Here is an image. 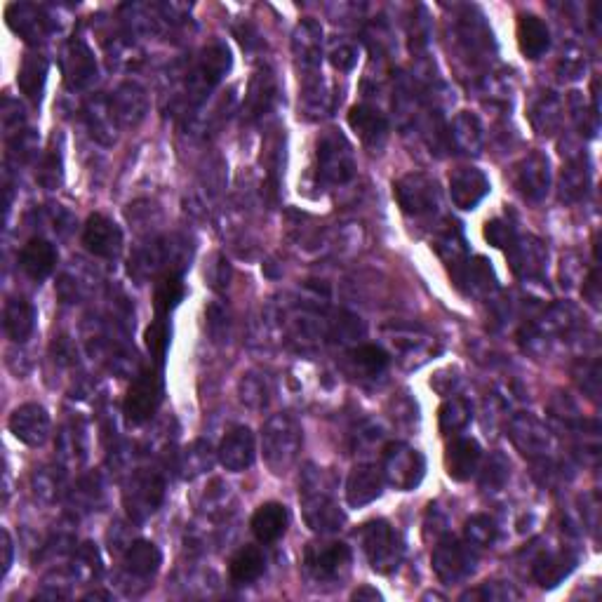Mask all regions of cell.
I'll return each mask as SVG.
<instances>
[{
  "label": "cell",
  "instance_id": "obj_12",
  "mask_svg": "<svg viewBox=\"0 0 602 602\" xmlns=\"http://www.w3.org/2000/svg\"><path fill=\"white\" fill-rule=\"evenodd\" d=\"M62 73L66 88L85 90L97 78L95 52L83 38H71L62 50Z\"/></svg>",
  "mask_w": 602,
  "mask_h": 602
},
{
  "label": "cell",
  "instance_id": "obj_41",
  "mask_svg": "<svg viewBox=\"0 0 602 602\" xmlns=\"http://www.w3.org/2000/svg\"><path fill=\"white\" fill-rule=\"evenodd\" d=\"M351 363L365 377H379L386 372L391 363V356L377 344H363L351 351Z\"/></svg>",
  "mask_w": 602,
  "mask_h": 602
},
{
  "label": "cell",
  "instance_id": "obj_7",
  "mask_svg": "<svg viewBox=\"0 0 602 602\" xmlns=\"http://www.w3.org/2000/svg\"><path fill=\"white\" fill-rule=\"evenodd\" d=\"M384 480L396 490L410 492L419 487L426 476V459L417 447L405 443H391L384 452Z\"/></svg>",
  "mask_w": 602,
  "mask_h": 602
},
{
  "label": "cell",
  "instance_id": "obj_36",
  "mask_svg": "<svg viewBox=\"0 0 602 602\" xmlns=\"http://www.w3.org/2000/svg\"><path fill=\"white\" fill-rule=\"evenodd\" d=\"M3 327L10 341L22 344V341L31 337L33 327H36V309L22 297L8 299L3 311Z\"/></svg>",
  "mask_w": 602,
  "mask_h": 602
},
{
  "label": "cell",
  "instance_id": "obj_29",
  "mask_svg": "<svg viewBox=\"0 0 602 602\" xmlns=\"http://www.w3.org/2000/svg\"><path fill=\"white\" fill-rule=\"evenodd\" d=\"M111 106L113 113H116L118 125L135 127L142 123L146 111H149V97H146V92L137 83H125L111 97Z\"/></svg>",
  "mask_w": 602,
  "mask_h": 602
},
{
  "label": "cell",
  "instance_id": "obj_44",
  "mask_svg": "<svg viewBox=\"0 0 602 602\" xmlns=\"http://www.w3.org/2000/svg\"><path fill=\"white\" fill-rule=\"evenodd\" d=\"M497 534H499L497 523H494L490 515H483V513L471 515L464 525V537L473 548L492 546L494 541H497Z\"/></svg>",
  "mask_w": 602,
  "mask_h": 602
},
{
  "label": "cell",
  "instance_id": "obj_3",
  "mask_svg": "<svg viewBox=\"0 0 602 602\" xmlns=\"http://www.w3.org/2000/svg\"><path fill=\"white\" fill-rule=\"evenodd\" d=\"M231 69V52L224 43H212L200 52L198 62L186 73V104L196 106L217 88Z\"/></svg>",
  "mask_w": 602,
  "mask_h": 602
},
{
  "label": "cell",
  "instance_id": "obj_10",
  "mask_svg": "<svg viewBox=\"0 0 602 602\" xmlns=\"http://www.w3.org/2000/svg\"><path fill=\"white\" fill-rule=\"evenodd\" d=\"M163 403V377L160 370H144L127 389L123 410L132 424H144Z\"/></svg>",
  "mask_w": 602,
  "mask_h": 602
},
{
  "label": "cell",
  "instance_id": "obj_33",
  "mask_svg": "<svg viewBox=\"0 0 602 602\" xmlns=\"http://www.w3.org/2000/svg\"><path fill=\"white\" fill-rule=\"evenodd\" d=\"M85 120H88V127L92 132V137L97 139V142H102L106 146H111L116 142V113H113L111 99L109 97H90L88 102H85Z\"/></svg>",
  "mask_w": 602,
  "mask_h": 602
},
{
  "label": "cell",
  "instance_id": "obj_45",
  "mask_svg": "<svg viewBox=\"0 0 602 602\" xmlns=\"http://www.w3.org/2000/svg\"><path fill=\"white\" fill-rule=\"evenodd\" d=\"M36 179L45 189H57L59 182H62V151L55 146V139H52L50 149L40 158Z\"/></svg>",
  "mask_w": 602,
  "mask_h": 602
},
{
  "label": "cell",
  "instance_id": "obj_42",
  "mask_svg": "<svg viewBox=\"0 0 602 602\" xmlns=\"http://www.w3.org/2000/svg\"><path fill=\"white\" fill-rule=\"evenodd\" d=\"M588 191V170L584 165V160H570L567 167L563 170V177H560V198L565 203H577L586 196Z\"/></svg>",
  "mask_w": 602,
  "mask_h": 602
},
{
  "label": "cell",
  "instance_id": "obj_34",
  "mask_svg": "<svg viewBox=\"0 0 602 602\" xmlns=\"http://www.w3.org/2000/svg\"><path fill=\"white\" fill-rule=\"evenodd\" d=\"M577 558L570 551H546L541 553L532 565V577L539 586L553 588L574 570Z\"/></svg>",
  "mask_w": 602,
  "mask_h": 602
},
{
  "label": "cell",
  "instance_id": "obj_25",
  "mask_svg": "<svg viewBox=\"0 0 602 602\" xmlns=\"http://www.w3.org/2000/svg\"><path fill=\"white\" fill-rule=\"evenodd\" d=\"M384 492V476L377 466L360 464L349 473L346 480V501L351 508H363L377 501Z\"/></svg>",
  "mask_w": 602,
  "mask_h": 602
},
{
  "label": "cell",
  "instance_id": "obj_17",
  "mask_svg": "<svg viewBox=\"0 0 602 602\" xmlns=\"http://www.w3.org/2000/svg\"><path fill=\"white\" fill-rule=\"evenodd\" d=\"M515 186L527 200L539 203L551 191V163L544 153H530L515 167Z\"/></svg>",
  "mask_w": 602,
  "mask_h": 602
},
{
  "label": "cell",
  "instance_id": "obj_19",
  "mask_svg": "<svg viewBox=\"0 0 602 602\" xmlns=\"http://www.w3.org/2000/svg\"><path fill=\"white\" fill-rule=\"evenodd\" d=\"M217 454H219V464H222L226 471L243 473L245 468L252 466L254 454H257L254 433L247 426H233L224 436Z\"/></svg>",
  "mask_w": 602,
  "mask_h": 602
},
{
  "label": "cell",
  "instance_id": "obj_48",
  "mask_svg": "<svg viewBox=\"0 0 602 602\" xmlns=\"http://www.w3.org/2000/svg\"><path fill=\"white\" fill-rule=\"evenodd\" d=\"M207 468H210V445L198 440V443H193L189 450L184 452L182 471L186 478H196L203 471H207Z\"/></svg>",
  "mask_w": 602,
  "mask_h": 602
},
{
  "label": "cell",
  "instance_id": "obj_8",
  "mask_svg": "<svg viewBox=\"0 0 602 602\" xmlns=\"http://www.w3.org/2000/svg\"><path fill=\"white\" fill-rule=\"evenodd\" d=\"M431 563L440 584L452 586V584H461V581L471 577L473 570H476L478 555L468 541L466 544H461V541L447 537L436 546Z\"/></svg>",
  "mask_w": 602,
  "mask_h": 602
},
{
  "label": "cell",
  "instance_id": "obj_15",
  "mask_svg": "<svg viewBox=\"0 0 602 602\" xmlns=\"http://www.w3.org/2000/svg\"><path fill=\"white\" fill-rule=\"evenodd\" d=\"M278 99V78L271 66H259L252 73L250 85H247V95L243 104V120L245 123H257L266 113L273 109Z\"/></svg>",
  "mask_w": 602,
  "mask_h": 602
},
{
  "label": "cell",
  "instance_id": "obj_51",
  "mask_svg": "<svg viewBox=\"0 0 602 602\" xmlns=\"http://www.w3.org/2000/svg\"><path fill=\"white\" fill-rule=\"evenodd\" d=\"M464 598H483L490 602H504V600H515L518 598V591H513L511 584H504V581H487L478 588V591L464 595Z\"/></svg>",
  "mask_w": 602,
  "mask_h": 602
},
{
  "label": "cell",
  "instance_id": "obj_54",
  "mask_svg": "<svg viewBox=\"0 0 602 602\" xmlns=\"http://www.w3.org/2000/svg\"><path fill=\"white\" fill-rule=\"evenodd\" d=\"M330 62H332L334 69L351 71L353 66H356V62H358V50L353 48V45H349V43H341V45H337V48L332 50Z\"/></svg>",
  "mask_w": 602,
  "mask_h": 602
},
{
  "label": "cell",
  "instance_id": "obj_24",
  "mask_svg": "<svg viewBox=\"0 0 602 602\" xmlns=\"http://www.w3.org/2000/svg\"><path fill=\"white\" fill-rule=\"evenodd\" d=\"M57 262H59L57 247L52 245L50 240L40 236L31 238L29 243L22 247V252H19V266H22L26 276L36 280V283H43L45 278H50L52 271L57 269Z\"/></svg>",
  "mask_w": 602,
  "mask_h": 602
},
{
  "label": "cell",
  "instance_id": "obj_56",
  "mask_svg": "<svg viewBox=\"0 0 602 602\" xmlns=\"http://www.w3.org/2000/svg\"><path fill=\"white\" fill-rule=\"evenodd\" d=\"M0 537H3V577L5 574L10 572V567H12V553H15V546H12V537H10V532L8 530H3V534H0Z\"/></svg>",
  "mask_w": 602,
  "mask_h": 602
},
{
  "label": "cell",
  "instance_id": "obj_28",
  "mask_svg": "<svg viewBox=\"0 0 602 602\" xmlns=\"http://www.w3.org/2000/svg\"><path fill=\"white\" fill-rule=\"evenodd\" d=\"M287 525H290V513H287V508L278 504V501H266V504L254 511L250 520L252 534L257 537V541H262V544L278 541L287 532Z\"/></svg>",
  "mask_w": 602,
  "mask_h": 602
},
{
  "label": "cell",
  "instance_id": "obj_23",
  "mask_svg": "<svg viewBox=\"0 0 602 602\" xmlns=\"http://www.w3.org/2000/svg\"><path fill=\"white\" fill-rule=\"evenodd\" d=\"M483 450L473 438H454L445 450V468L447 476L457 483H466L476 476Z\"/></svg>",
  "mask_w": 602,
  "mask_h": 602
},
{
  "label": "cell",
  "instance_id": "obj_32",
  "mask_svg": "<svg viewBox=\"0 0 602 602\" xmlns=\"http://www.w3.org/2000/svg\"><path fill=\"white\" fill-rule=\"evenodd\" d=\"M48 71H50L48 59H45L43 55H38V52H26L22 64H19V71H17V85L29 102L38 104L40 99H43Z\"/></svg>",
  "mask_w": 602,
  "mask_h": 602
},
{
  "label": "cell",
  "instance_id": "obj_31",
  "mask_svg": "<svg viewBox=\"0 0 602 602\" xmlns=\"http://www.w3.org/2000/svg\"><path fill=\"white\" fill-rule=\"evenodd\" d=\"M160 565H163V553H160V548L153 544V541L137 539L127 546L123 567L130 577L146 581V579L156 577Z\"/></svg>",
  "mask_w": 602,
  "mask_h": 602
},
{
  "label": "cell",
  "instance_id": "obj_55",
  "mask_svg": "<svg viewBox=\"0 0 602 602\" xmlns=\"http://www.w3.org/2000/svg\"><path fill=\"white\" fill-rule=\"evenodd\" d=\"M33 483H36V494H40L43 499H52L55 497L59 480L55 473L50 471V468H43V471H38L36 476H33Z\"/></svg>",
  "mask_w": 602,
  "mask_h": 602
},
{
  "label": "cell",
  "instance_id": "obj_14",
  "mask_svg": "<svg viewBox=\"0 0 602 602\" xmlns=\"http://www.w3.org/2000/svg\"><path fill=\"white\" fill-rule=\"evenodd\" d=\"M83 245L99 259H116L123 250V231L106 214H90L83 229Z\"/></svg>",
  "mask_w": 602,
  "mask_h": 602
},
{
  "label": "cell",
  "instance_id": "obj_39",
  "mask_svg": "<svg viewBox=\"0 0 602 602\" xmlns=\"http://www.w3.org/2000/svg\"><path fill=\"white\" fill-rule=\"evenodd\" d=\"M530 120L539 135H553V132H558L560 123H563V102L548 92V95L541 97L539 102H534L530 111Z\"/></svg>",
  "mask_w": 602,
  "mask_h": 602
},
{
  "label": "cell",
  "instance_id": "obj_30",
  "mask_svg": "<svg viewBox=\"0 0 602 602\" xmlns=\"http://www.w3.org/2000/svg\"><path fill=\"white\" fill-rule=\"evenodd\" d=\"M384 334H386V339H389V344L393 346V349L405 353L407 358L417 356L419 365L426 363V360H428V349H431L433 339H431V334L421 330V327L393 323V325L384 327Z\"/></svg>",
  "mask_w": 602,
  "mask_h": 602
},
{
  "label": "cell",
  "instance_id": "obj_46",
  "mask_svg": "<svg viewBox=\"0 0 602 602\" xmlns=\"http://www.w3.org/2000/svg\"><path fill=\"white\" fill-rule=\"evenodd\" d=\"M167 346H170V327H167L165 318H156L146 327V349H149L151 358L156 360L158 367L163 365Z\"/></svg>",
  "mask_w": 602,
  "mask_h": 602
},
{
  "label": "cell",
  "instance_id": "obj_58",
  "mask_svg": "<svg viewBox=\"0 0 602 602\" xmlns=\"http://www.w3.org/2000/svg\"><path fill=\"white\" fill-rule=\"evenodd\" d=\"M353 600H381V593L377 591V588H372V586H360L356 593L351 595Z\"/></svg>",
  "mask_w": 602,
  "mask_h": 602
},
{
  "label": "cell",
  "instance_id": "obj_53",
  "mask_svg": "<svg viewBox=\"0 0 602 602\" xmlns=\"http://www.w3.org/2000/svg\"><path fill=\"white\" fill-rule=\"evenodd\" d=\"M518 236L515 233V229L508 222H504V219H492V222L485 224V238L487 243L499 247V250H506L508 243Z\"/></svg>",
  "mask_w": 602,
  "mask_h": 602
},
{
  "label": "cell",
  "instance_id": "obj_43",
  "mask_svg": "<svg viewBox=\"0 0 602 602\" xmlns=\"http://www.w3.org/2000/svg\"><path fill=\"white\" fill-rule=\"evenodd\" d=\"M471 421V405L464 398H450L440 407V431L445 436H457Z\"/></svg>",
  "mask_w": 602,
  "mask_h": 602
},
{
  "label": "cell",
  "instance_id": "obj_38",
  "mask_svg": "<svg viewBox=\"0 0 602 602\" xmlns=\"http://www.w3.org/2000/svg\"><path fill=\"white\" fill-rule=\"evenodd\" d=\"M184 299V280L179 271H165L158 278L156 290H153V309H156L158 318L170 316L177 309L179 301Z\"/></svg>",
  "mask_w": 602,
  "mask_h": 602
},
{
  "label": "cell",
  "instance_id": "obj_37",
  "mask_svg": "<svg viewBox=\"0 0 602 602\" xmlns=\"http://www.w3.org/2000/svg\"><path fill=\"white\" fill-rule=\"evenodd\" d=\"M266 570V558L257 546H243L229 563V577L233 586H250L262 577Z\"/></svg>",
  "mask_w": 602,
  "mask_h": 602
},
{
  "label": "cell",
  "instance_id": "obj_21",
  "mask_svg": "<svg viewBox=\"0 0 602 602\" xmlns=\"http://www.w3.org/2000/svg\"><path fill=\"white\" fill-rule=\"evenodd\" d=\"M5 22L12 31L17 33L19 38H24L26 43L38 45L40 40L48 36L50 26H48V15H45L43 8L33 3H12L5 10Z\"/></svg>",
  "mask_w": 602,
  "mask_h": 602
},
{
  "label": "cell",
  "instance_id": "obj_13",
  "mask_svg": "<svg viewBox=\"0 0 602 602\" xmlns=\"http://www.w3.org/2000/svg\"><path fill=\"white\" fill-rule=\"evenodd\" d=\"M50 426H52V421H50L48 410L38 403L19 405L8 419V428H10L12 436H15L19 443H24L29 447H40V445L48 443Z\"/></svg>",
  "mask_w": 602,
  "mask_h": 602
},
{
  "label": "cell",
  "instance_id": "obj_11",
  "mask_svg": "<svg viewBox=\"0 0 602 602\" xmlns=\"http://www.w3.org/2000/svg\"><path fill=\"white\" fill-rule=\"evenodd\" d=\"M304 565L316 581H334L349 570L351 548L341 541H313L306 546Z\"/></svg>",
  "mask_w": 602,
  "mask_h": 602
},
{
  "label": "cell",
  "instance_id": "obj_20",
  "mask_svg": "<svg viewBox=\"0 0 602 602\" xmlns=\"http://www.w3.org/2000/svg\"><path fill=\"white\" fill-rule=\"evenodd\" d=\"M490 193V179L478 167H459L450 177V196L459 210H473Z\"/></svg>",
  "mask_w": 602,
  "mask_h": 602
},
{
  "label": "cell",
  "instance_id": "obj_22",
  "mask_svg": "<svg viewBox=\"0 0 602 602\" xmlns=\"http://www.w3.org/2000/svg\"><path fill=\"white\" fill-rule=\"evenodd\" d=\"M349 125L367 149L377 151L389 139V120H386L384 113L367 104L353 106L349 111Z\"/></svg>",
  "mask_w": 602,
  "mask_h": 602
},
{
  "label": "cell",
  "instance_id": "obj_18",
  "mask_svg": "<svg viewBox=\"0 0 602 602\" xmlns=\"http://www.w3.org/2000/svg\"><path fill=\"white\" fill-rule=\"evenodd\" d=\"M506 257L515 276L537 278L544 271L548 252L539 238L515 236L506 247Z\"/></svg>",
  "mask_w": 602,
  "mask_h": 602
},
{
  "label": "cell",
  "instance_id": "obj_50",
  "mask_svg": "<svg viewBox=\"0 0 602 602\" xmlns=\"http://www.w3.org/2000/svg\"><path fill=\"white\" fill-rule=\"evenodd\" d=\"M508 468H511V464H508L504 454H492L490 461H487L483 468L485 490H497V487L504 485L508 480Z\"/></svg>",
  "mask_w": 602,
  "mask_h": 602
},
{
  "label": "cell",
  "instance_id": "obj_1",
  "mask_svg": "<svg viewBox=\"0 0 602 602\" xmlns=\"http://www.w3.org/2000/svg\"><path fill=\"white\" fill-rule=\"evenodd\" d=\"M301 426L292 414L280 412L266 421L262 428V454L266 466L271 468L276 476L287 473L297 464L301 452Z\"/></svg>",
  "mask_w": 602,
  "mask_h": 602
},
{
  "label": "cell",
  "instance_id": "obj_47",
  "mask_svg": "<svg viewBox=\"0 0 602 602\" xmlns=\"http://www.w3.org/2000/svg\"><path fill=\"white\" fill-rule=\"evenodd\" d=\"M327 88L320 78H309L304 85V95H301V104H304V111L309 113L311 118L323 116V113L330 109L327 104Z\"/></svg>",
  "mask_w": 602,
  "mask_h": 602
},
{
  "label": "cell",
  "instance_id": "obj_49",
  "mask_svg": "<svg viewBox=\"0 0 602 602\" xmlns=\"http://www.w3.org/2000/svg\"><path fill=\"white\" fill-rule=\"evenodd\" d=\"M99 574V553L92 544H83L76 553V563H73V579L90 581Z\"/></svg>",
  "mask_w": 602,
  "mask_h": 602
},
{
  "label": "cell",
  "instance_id": "obj_6",
  "mask_svg": "<svg viewBox=\"0 0 602 602\" xmlns=\"http://www.w3.org/2000/svg\"><path fill=\"white\" fill-rule=\"evenodd\" d=\"M393 196H396L400 210L410 217H428V214H436L443 205L438 182L424 172H410V175L400 177L393 186Z\"/></svg>",
  "mask_w": 602,
  "mask_h": 602
},
{
  "label": "cell",
  "instance_id": "obj_16",
  "mask_svg": "<svg viewBox=\"0 0 602 602\" xmlns=\"http://www.w3.org/2000/svg\"><path fill=\"white\" fill-rule=\"evenodd\" d=\"M508 431H511L513 445L523 454H527V457L546 459L548 452L553 450L551 431H548L539 419H534L532 414H518V417H513Z\"/></svg>",
  "mask_w": 602,
  "mask_h": 602
},
{
  "label": "cell",
  "instance_id": "obj_27",
  "mask_svg": "<svg viewBox=\"0 0 602 602\" xmlns=\"http://www.w3.org/2000/svg\"><path fill=\"white\" fill-rule=\"evenodd\" d=\"M292 52L304 71H316L323 55V29L313 19H304L292 33Z\"/></svg>",
  "mask_w": 602,
  "mask_h": 602
},
{
  "label": "cell",
  "instance_id": "obj_35",
  "mask_svg": "<svg viewBox=\"0 0 602 602\" xmlns=\"http://www.w3.org/2000/svg\"><path fill=\"white\" fill-rule=\"evenodd\" d=\"M518 48L527 59L544 57L551 48V31L537 15H520L518 19Z\"/></svg>",
  "mask_w": 602,
  "mask_h": 602
},
{
  "label": "cell",
  "instance_id": "obj_52",
  "mask_svg": "<svg viewBox=\"0 0 602 602\" xmlns=\"http://www.w3.org/2000/svg\"><path fill=\"white\" fill-rule=\"evenodd\" d=\"M584 71H586V57H584V52L577 48L567 50L563 59L558 62V73H560V78H565V80H577L584 76Z\"/></svg>",
  "mask_w": 602,
  "mask_h": 602
},
{
  "label": "cell",
  "instance_id": "obj_5",
  "mask_svg": "<svg viewBox=\"0 0 602 602\" xmlns=\"http://www.w3.org/2000/svg\"><path fill=\"white\" fill-rule=\"evenodd\" d=\"M318 177L323 184L341 186L356 177V156L351 144L337 130H327L318 137Z\"/></svg>",
  "mask_w": 602,
  "mask_h": 602
},
{
  "label": "cell",
  "instance_id": "obj_26",
  "mask_svg": "<svg viewBox=\"0 0 602 602\" xmlns=\"http://www.w3.org/2000/svg\"><path fill=\"white\" fill-rule=\"evenodd\" d=\"M483 123L476 113L461 111L454 116L452 125L447 127V144L452 146L454 151L464 153V156H478L483 151Z\"/></svg>",
  "mask_w": 602,
  "mask_h": 602
},
{
  "label": "cell",
  "instance_id": "obj_2",
  "mask_svg": "<svg viewBox=\"0 0 602 602\" xmlns=\"http://www.w3.org/2000/svg\"><path fill=\"white\" fill-rule=\"evenodd\" d=\"M301 511H304L306 525L318 534L339 532L346 523V515L341 511L332 494L323 485V471L309 468L304 473V487H301Z\"/></svg>",
  "mask_w": 602,
  "mask_h": 602
},
{
  "label": "cell",
  "instance_id": "obj_40",
  "mask_svg": "<svg viewBox=\"0 0 602 602\" xmlns=\"http://www.w3.org/2000/svg\"><path fill=\"white\" fill-rule=\"evenodd\" d=\"M240 403L252 407V410H264L271 400V381L262 372H247L238 381Z\"/></svg>",
  "mask_w": 602,
  "mask_h": 602
},
{
  "label": "cell",
  "instance_id": "obj_9",
  "mask_svg": "<svg viewBox=\"0 0 602 602\" xmlns=\"http://www.w3.org/2000/svg\"><path fill=\"white\" fill-rule=\"evenodd\" d=\"M163 499H165V480L153 471L135 473L123 492L125 511L132 520H137V523L151 518V515L160 508V504H163Z\"/></svg>",
  "mask_w": 602,
  "mask_h": 602
},
{
  "label": "cell",
  "instance_id": "obj_4",
  "mask_svg": "<svg viewBox=\"0 0 602 602\" xmlns=\"http://www.w3.org/2000/svg\"><path fill=\"white\" fill-rule=\"evenodd\" d=\"M360 541H363L367 563H370L374 572L391 574L398 570L405 548L389 520L377 518L365 523L363 530H360Z\"/></svg>",
  "mask_w": 602,
  "mask_h": 602
},
{
  "label": "cell",
  "instance_id": "obj_57",
  "mask_svg": "<svg viewBox=\"0 0 602 602\" xmlns=\"http://www.w3.org/2000/svg\"><path fill=\"white\" fill-rule=\"evenodd\" d=\"M598 287H600L598 269H593L591 276H588V280H586V285H584V294L588 299H591V304H598Z\"/></svg>",
  "mask_w": 602,
  "mask_h": 602
}]
</instances>
